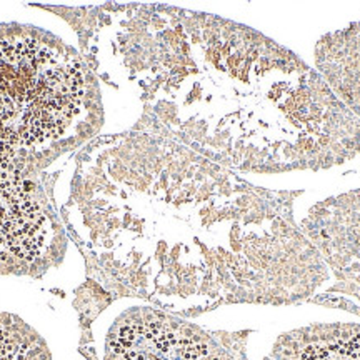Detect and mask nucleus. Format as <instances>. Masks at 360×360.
Returning a JSON list of instances; mask_svg holds the SVG:
<instances>
[{
	"instance_id": "1",
	"label": "nucleus",
	"mask_w": 360,
	"mask_h": 360,
	"mask_svg": "<svg viewBox=\"0 0 360 360\" xmlns=\"http://www.w3.org/2000/svg\"><path fill=\"white\" fill-rule=\"evenodd\" d=\"M77 62L25 35H0V142L42 146L58 139L82 109Z\"/></svg>"
},
{
	"instance_id": "2",
	"label": "nucleus",
	"mask_w": 360,
	"mask_h": 360,
	"mask_svg": "<svg viewBox=\"0 0 360 360\" xmlns=\"http://www.w3.org/2000/svg\"><path fill=\"white\" fill-rule=\"evenodd\" d=\"M49 236L51 222L37 192L0 146V272L35 262Z\"/></svg>"
},
{
	"instance_id": "3",
	"label": "nucleus",
	"mask_w": 360,
	"mask_h": 360,
	"mask_svg": "<svg viewBox=\"0 0 360 360\" xmlns=\"http://www.w3.org/2000/svg\"><path fill=\"white\" fill-rule=\"evenodd\" d=\"M110 360H229L188 326L154 315L120 323L109 342Z\"/></svg>"
},
{
	"instance_id": "4",
	"label": "nucleus",
	"mask_w": 360,
	"mask_h": 360,
	"mask_svg": "<svg viewBox=\"0 0 360 360\" xmlns=\"http://www.w3.org/2000/svg\"><path fill=\"white\" fill-rule=\"evenodd\" d=\"M0 360H51V355L19 319L0 314Z\"/></svg>"
},
{
	"instance_id": "5",
	"label": "nucleus",
	"mask_w": 360,
	"mask_h": 360,
	"mask_svg": "<svg viewBox=\"0 0 360 360\" xmlns=\"http://www.w3.org/2000/svg\"><path fill=\"white\" fill-rule=\"evenodd\" d=\"M295 360H360V328H342L310 342Z\"/></svg>"
}]
</instances>
